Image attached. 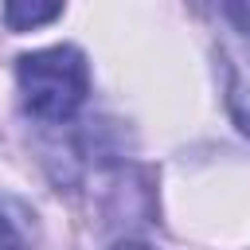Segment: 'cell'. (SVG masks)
<instances>
[{
  "instance_id": "6da1fadb",
  "label": "cell",
  "mask_w": 250,
  "mask_h": 250,
  "mask_svg": "<svg viewBox=\"0 0 250 250\" xmlns=\"http://www.w3.org/2000/svg\"><path fill=\"white\" fill-rule=\"evenodd\" d=\"M16 86H20V105L27 117L62 125L90 98V62L70 43L43 47L16 59Z\"/></svg>"
},
{
  "instance_id": "7a4b0ae2",
  "label": "cell",
  "mask_w": 250,
  "mask_h": 250,
  "mask_svg": "<svg viewBox=\"0 0 250 250\" xmlns=\"http://www.w3.org/2000/svg\"><path fill=\"white\" fill-rule=\"evenodd\" d=\"M223 74H227V109L234 125L250 137V51L223 47Z\"/></svg>"
},
{
  "instance_id": "3957f363",
  "label": "cell",
  "mask_w": 250,
  "mask_h": 250,
  "mask_svg": "<svg viewBox=\"0 0 250 250\" xmlns=\"http://www.w3.org/2000/svg\"><path fill=\"white\" fill-rule=\"evenodd\" d=\"M66 0H4V23L8 31H35L62 16Z\"/></svg>"
},
{
  "instance_id": "277c9868",
  "label": "cell",
  "mask_w": 250,
  "mask_h": 250,
  "mask_svg": "<svg viewBox=\"0 0 250 250\" xmlns=\"http://www.w3.org/2000/svg\"><path fill=\"white\" fill-rule=\"evenodd\" d=\"M27 238H23V227L16 223V215L8 211V203H0V250H23Z\"/></svg>"
},
{
  "instance_id": "5b68a950",
  "label": "cell",
  "mask_w": 250,
  "mask_h": 250,
  "mask_svg": "<svg viewBox=\"0 0 250 250\" xmlns=\"http://www.w3.org/2000/svg\"><path fill=\"white\" fill-rule=\"evenodd\" d=\"M219 8H223V20L250 43V0H219Z\"/></svg>"
},
{
  "instance_id": "8992f818",
  "label": "cell",
  "mask_w": 250,
  "mask_h": 250,
  "mask_svg": "<svg viewBox=\"0 0 250 250\" xmlns=\"http://www.w3.org/2000/svg\"><path fill=\"white\" fill-rule=\"evenodd\" d=\"M109 250H156V246H148V242H117Z\"/></svg>"
}]
</instances>
